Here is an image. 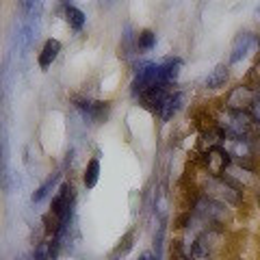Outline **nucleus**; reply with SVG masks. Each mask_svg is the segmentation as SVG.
<instances>
[{
	"mask_svg": "<svg viewBox=\"0 0 260 260\" xmlns=\"http://www.w3.org/2000/svg\"><path fill=\"white\" fill-rule=\"evenodd\" d=\"M137 260H156V258H154V254H150V251H145V254H141Z\"/></svg>",
	"mask_w": 260,
	"mask_h": 260,
	"instance_id": "nucleus-22",
	"label": "nucleus"
},
{
	"mask_svg": "<svg viewBox=\"0 0 260 260\" xmlns=\"http://www.w3.org/2000/svg\"><path fill=\"white\" fill-rule=\"evenodd\" d=\"M206 193H208V198L221 202V204H239L241 202L239 186H234L230 180H225V178H213V180L206 184Z\"/></svg>",
	"mask_w": 260,
	"mask_h": 260,
	"instance_id": "nucleus-4",
	"label": "nucleus"
},
{
	"mask_svg": "<svg viewBox=\"0 0 260 260\" xmlns=\"http://www.w3.org/2000/svg\"><path fill=\"white\" fill-rule=\"evenodd\" d=\"M251 124H254V119H251L249 111L225 109L221 119H219V128H221V135L225 139H247Z\"/></svg>",
	"mask_w": 260,
	"mask_h": 260,
	"instance_id": "nucleus-3",
	"label": "nucleus"
},
{
	"mask_svg": "<svg viewBox=\"0 0 260 260\" xmlns=\"http://www.w3.org/2000/svg\"><path fill=\"white\" fill-rule=\"evenodd\" d=\"M56 178H59V174H54V176L48 178V180H46L42 186H39V189H37L35 193H32V202H42V200L46 198V195L50 193V189H52L54 182H56Z\"/></svg>",
	"mask_w": 260,
	"mask_h": 260,
	"instance_id": "nucleus-19",
	"label": "nucleus"
},
{
	"mask_svg": "<svg viewBox=\"0 0 260 260\" xmlns=\"http://www.w3.org/2000/svg\"><path fill=\"white\" fill-rule=\"evenodd\" d=\"M76 109L83 113V117L93 121V124H102L109 117L111 104L109 102H93V100H76Z\"/></svg>",
	"mask_w": 260,
	"mask_h": 260,
	"instance_id": "nucleus-7",
	"label": "nucleus"
},
{
	"mask_svg": "<svg viewBox=\"0 0 260 260\" xmlns=\"http://www.w3.org/2000/svg\"><path fill=\"white\" fill-rule=\"evenodd\" d=\"M22 7L30 18H37L39 11H42V0H22Z\"/></svg>",
	"mask_w": 260,
	"mask_h": 260,
	"instance_id": "nucleus-20",
	"label": "nucleus"
},
{
	"mask_svg": "<svg viewBox=\"0 0 260 260\" xmlns=\"http://www.w3.org/2000/svg\"><path fill=\"white\" fill-rule=\"evenodd\" d=\"M98 178H100V160L98 158H91L87 162L85 167V176H83V182L87 189H93V186L98 184Z\"/></svg>",
	"mask_w": 260,
	"mask_h": 260,
	"instance_id": "nucleus-16",
	"label": "nucleus"
},
{
	"mask_svg": "<svg viewBox=\"0 0 260 260\" xmlns=\"http://www.w3.org/2000/svg\"><path fill=\"white\" fill-rule=\"evenodd\" d=\"M72 208H74V186L61 184L56 195L52 198V213L56 215V219H59L65 213H72Z\"/></svg>",
	"mask_w": 260,
	"mask_h": 260,
	"instance_id": "nucleus-8",
	"label": "nucleus"
},
{
	"mask_svg": "<svg viewBox=\"0 0 260 260\" xmlns=\"http://www.w3.org/2000/svg\"><path fill=\"white\" fill-rule=\"evenodd\" d=\"M256 98H258V100H260V85H258V89H256Z\"/></svg>",
	"mask_w": 260,
	"mask_h": 260,
	"instance_id": "nucleus-24",
	"label": "nucleus"
},
{
	"mask_svg": "<svg viewBox=\"0 0 260 260\" xmlns=\"http://www.w3.org/2000/svg\"><path fill=\"white\" fill-rule=\"evenodd\" d=\"M56 254H59V241H46L39 243V247L35 249V260H56Z\"/></svg>",
	"mask_w": 260,
	"mask_h": 260,
	"instance_id": "nucleus-15",
	"label": "nucleus"
},
{
	"mask_svg": "<svg viewBox=\"0 0 260 260\" xmlns=\"http://www.w3.org/2000/svg\"><path fill=\"white\" fill-rule=\"evenodd\" d=\"M249 115H251V119H254V124H258V126H260V100H258V98H256V102L251 104Z\"/></svg>",
	"mask_w": 260,
	"mask_h": 260,
	"instance_id": "nucleus-21",
	"label": "nucleus"
},
{
	"mask_svg": "<svg viewBox=\"0 0 260 260\" xmlns=\"http://www.w3.org/2000/svg\"><path fill=\"white\" fill-rule=\"evenodd\" d=\"M254 76H256V78H260V61L256 63V68H254Z\"/></svg>",
	"mask_w": 260,
	"mask_h": 260,
	"instance_id": "nucleus-23",
	"label": "nucleus"
},
{
	"mask_svg": "<svg viewBox=\"0 0 260 260\" xmlns=\"http://www.w3.org/2000/svg\"><path fill=\"white\" fill-rule=\"evenodd\" d=\"M180 104H182V95L180 93H169L165 100H162V104L158 107V115H160V119L162 121H169L172 119L176 113H178V109H180Z\"/></svg>",
	"mask_w": 260,
	"mask_h": 260,
	"instance_id": "nucleus-13",
	"label": "nucleus"
},
{
	"mask_svg": "<svg viewBox=\"0 0 260 260\" xmlns=\"http://www.w3.org/2000/svg\"><path fill=\"white\" fill-rule=\"evenodd\" d=\"M206 167L213 178H223L228 167H230V156H228V152L223 148H219V145H215V148H210L206 152Z\"/></svg>",
	"mask_w": 260,
	"mask_h": 260,
	"instance_id": "nucleus-6",
	"label": "nucleus"
},
{
	"mask_svg": "<svg viewBox=\"0 0 260 260\" xmlns=\"http://www.w3.org/2000/svg\"><path fill=\"white\" fill-rule=\"evenodd\" d=\"M32 260H35V258H32Z\"/></svg>",
	"mask_w": 260,
	"mask_h": 260,
	"instance_id": "nucleus-26",
	"label": "nucleus"
},
{
	"mask_svg": "<svg viewBox=\"0 0 260 260\" xmlns=\"http://www.w3.org/2000/svg\"><path fill=\"white\" fill-rule=\"evenodd\" d=\"M254 102H256V91H251L249 87L241 85L237 89H232V93L228 95V104H225V107L232 109V111H249Z\"/></svg>",
	"mask_w": 260,
	"mask_h": 260,
	"instance_id": "nucleus-9",
	"label": "nucleus"
},
{
	"mask_svg": "<svg viewBox=\"0 0 260 260\" xmlns=\"http://www.w3.org/2000/svg\"><path fill=\"white\" fill-rule=\"evenodd\" d=\"M65 20H68V24L74 30H80L85 26V13L80 11V9H76V7H68V9H65Z\"/></svg>",
	"mask_w": 260,
	"mask_h": 260,
	"instance_id": "nucleus-17",
	"label": "nucleus"
},
{
	"mask_svg": "<svg viewBox=\"0 0 260 260\" xmlns=\"http://www.w3.org/2000/svg\"><path fill=\"white\" fill-rule=\"evenodd\" d=\"M258 13H260V9H258Z\"/></svg>",
	"mask_w": 260,
	"mask_h": 260,
	"instance_id": "nucleus-25",
	"label": "nucleus"
},
{
	"mask_svg": "<svg viewBox=\"0 0 260 260\" xmlns=\"http://www.w3.org/2000/svg\"><path fill=\"white\" fill-rule=\"evenodd\" d=\"M223 150L232 160H239V162H247L254 156L249 139H223Z\"/></svg>",
	"mask_w": 260,
	"mask_h": 260,
	"instance_id": "nucleus-10",
	"label": "nucleus"
},
{
	"mask_svg": "<svg viewBox=\"0 0 260 260\" xmlns=\"http://www.w3.org/2000/svg\"><path fill=\"white\" fill-rule=\"evenodd\" d=\"M195 215L202 217L208 223H221L228 217L225 204H221V202H217L213 198H202L198 204H195Z\"/></svg>",
	"mask_w": 260,
	"mask_h": 260,
	"instance_id": "nucleus-5",
	"label": "nucleus"
},
{
	"mask_svg": "<svg viewBox=\"0 0 260 260\" xmlns=\"http://www.w3.org/2000/svg\"><path fill=\"white\" fill-rule=\"evenodd\" d=\"M137 46H139V50H143V52L152 50V48L156 46V35H154L152 30H143V32H139V39H137Z\"/></svg>",
	"mask_w": 260,
	"mask_h": 260,
	"instance_id": "nucleus-18",
	"label": "nucleus"
},
{
	"mask_svg": "<svg viewBox=\"0 0 260 260\" xmlns=\"http://www.w3.org/2000/svg\"><path fill=\"white\" fill-rule=\"evenodd\" d=\"M180 68H182L180 59H165L160 63H154V61L141 63L133 78V93L137 98H141L156 87H167L178 78Z\"/></svg>",
	"mask_w": 260,
	"mask_h": 260,
	"instance_id": "nucleus-1",
	"label": "nucleus"
},
{
	"mask_svg": "<svg viewBox=\"0 0 260 260\" xmlns=\"http://www.w3.org/2000/svg\"><path fill=\"white\" fill-rule=\"evenodd\" d=\"M254 46H256V37L251 35V32H243V35H239L237 39H234V44H232L230 63H239L241 59H245Z\"/></svg>",
	"mask_w": 260,
	"mask_h": 260,
	"instance_id": "nucleus-11",
	"label": "nucleus"
},
{
	"mask_svg": "<svg viewBox=\"0 0 260 260\" xmlns=\"http://www.w3.org/2000/svg\"><path fill=\"white\" fill-rule=\"evenodd\" d=\"M228 65H217V68L210 72V74L206 76V87L208 89H219V87H223L225 83H228Z\"/></svg>",
	"mask_w": 260,
	"mask_h": 260,
	"instance_id": "nucleus-14",
	"label": "nucleus"
},
{
	"mask_svg": "<svg viewBox=\"0 0 260 260\" xmlns=\"http://www.w3.org/2000/svg\"><path fill=\"white\" fill-rule=\"evenodd\" d=\"M61 52V42L59 39H46V44L42 48V54H39V68L48 70L54 63V59Z\"/></svg>",
	"mask_w": 260,
	"mask_h": 260,
	"instance_id": "nucleus-12",
	"label": "nucleus"
},
{
	"mask_svg": "<svg viewBox=\"0 0 260 260\" xmlns=\"http://www.w3.org/2000/svg\"><path fill=\"white\" fill-rule=\"evenodd\" d=\"M221 241H223V234L215 230V228H208L193 243H189L186 260H213L217 256L219 247H221Z\"/></svg>",
	"mask_w": 260,
	"mask_h": 260,
	"instance_id": "nucleus-2",
	"label": "nucleus"
}]
</instances>
